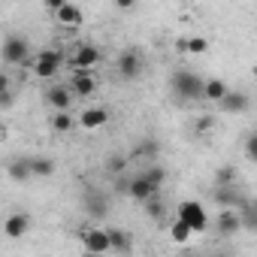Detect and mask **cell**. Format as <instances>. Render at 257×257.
I'll use <instances>...</instances> for the list:
<instances>
[{"mask_svg":"<svg viewBox=\"0 0 257 257\" xmlns=\"http://www.w3.org/2000/svg\"><path fill=\"white\" fill-rule=\"evenodd\" d=\"M109 239H112V251H118V254H131L134 251V242H131V233L127 230L109 227Z\"/></svg>","mask_w":257,"mask_h":257,"instance_id":"cell-19","label":"cell"},{"mask_svg":"<svg viewBox=\"0 0 257 257\" xmlns=\"http://www.w3.org/2000/svg\"><path fill=\"white\" fill-rule=\"evenodd\" d=\"M245 158L257 164V131H254V134H248V140H245Z\"/></svg>","mask_w":257,"mask_h":257,"instance_id":"cell-29","label":"cell"},{"mask_svg":"<svg viewBox=\"0 0 257 257\" xmlns=\"http://www.w3.org/2000/svg\"><path fill=\"white\" fill-rule=\"evenodd\" d=\"M254 76H257V67H254Z\"/></svg>","mask_w":257,"mask_h":257,"instance_id":"cell-35","label":"cell"},{"mask_svg":"<svg viewBox=\"0 0 257 257\" xmlns=\"http://www.w3.org/2000/svg\"><path fill=\"white\" fill-rule=\"evenodd\" d=\"M61 64H64V55H61L58 49H43V52L37 55V61H34V73H37L40 79H52V76L61 70Z\"/></svg>","mask_w":257,"mask_h":257,"instance_id":"cell-4","label":"cell"},{"mask_svg":"<svg viewBox=\"0 0 257 257\" xmlns=\"http://www.w3.org/2000/svg\"><path fill=\"white\" fill-rule=\"evenodd\" d=\"M218 106H221V112H227V115H239V112L248 109V97H245L242 91H227Z\"/></svg>","mask_w":257,"mask_h":257,"instance_id":"cell-14","label":"cell"},{"mask_svg":"<svg viewBox=\"0 0 257 257\" xmlns=\"http://www.w3.org/2000/svg\"><path fill=\"white\" fill-rule=\"evenodd\" d=\"M76 127V121H73V115L67 112V109H58L55 115H52V131L55 134H70Z\"/></svg>","mask_w":257,"mask_h":257,"instance_id":"cell-20","label":"cell"},{"mask_svg":"<svg viewBox=\"0 0 257 257\" xmlns=\"http://www.w3.org/2000/svg\"><path fill=\"white\" fill-rule=\"evenodd\" d=\"M215 185H236V170L233 167H221L215 173Z\"/></svg>","mask_w":257,"mask_h":257,"instance_id":"cell-27","label":"cell"},{"mask_svg":"<svg viewBox=\"0 0 257 257\" xmlns=\"http://www.w3.org/2000/svg\"><path fill=\"white\" fill-rule=\"evenodd\" d=\"M28 230H31V215H28V212H13V215L7 218V224H4L7 239H22Z\"/></svg>","mask_w":257,"mask_h":257,"instance_id":"cell-12","label":"cell"},{"mask_svg":"<svg viewBox=\"0 0 257 257\" xmlns=\"http://www.w3.org/2000/svg\"><path fill=\"white\" fill-rule=\"evenodd\" d=\"M7 176L13 179V182H28V179H34V164H31V158H16V161H10V167H7Z\"/></svg>","mask_w":257,"mask_h":257,"instance_id":"cell-15","label":"cell"},{"mask_svg":"<svg viewBox=\"0 0 257 257\" xmlns=\"http://www.w3.org/2000/svg\"><path fill=\"white\" fill-rule=\"evenodd\" d=\"M140 155H146L149 161H155V158H158V143H155V140H146V143L140 146Z\"/></svg>","mask_w":257,"mask_h":257,"instance_id":"cell-30","label":"cell"},{"mask_svg":"<svg viewBox=\"0 0 257 257\" xmlns=\"http://www.w3.org/2000/svg\"><path fill=\"white\" fill-rule=\"evenodd\" d=\"M170 236H173V242H179V245H182V242H188V239L194 236V230H191V224H185V221L176 215V221L170 224Z\"/></svg>","mask_w":257,"mask_h":257,"instance_id":"cell-23","label":"cell"},{"mask_svg":"<svg viewBox=\"0 0 257 257\" xmlns=\"http://www.w3.org/2000/svg\"><path fill=\"white\" fill-rule=\"evenodd\" d=\"M227 91H230V88H227V82H224V79H206V100L221 103V97H224Z\"/></svg>","mask_w":257,"mask_h":257,"instance_id":"cell-22","label":"cell"},{"mask_svg":"<svg viewBox=\"0 0 257 257\" xmlns=\"http://www.w3.org/2000/svg\"><path fill=\"white\" fill-rule=\"evenodd\" d=\"M245 227H242V215H239V209H221L218 212V218H215V233L218 236H236V233H242Z\"/></svg>","mask_w":257,"mask_h":257,"instance_id":"cell-8","label":"cell"},{"mask_svg":"<svg viewBox=\"0 0 257 257\" xmlns=\"http://www.w3.org/2000/svg\"><path fill=\"white\" fill-rule=\"evenodd\" d=\"M106 167H109V173H115V176H118V173H124V167H127V161H124L121 155H112Z\"/></svg>","mask_w":257,"mask_h":257,"instance_id":"cell-31","label":"cell"},{"mask_svg":"<svg viewBox=\"0 0 257 257\" xmlns=\"http://www.w3.org/2000/svg\"><path fill=\"white\" fill-rule=\"evenodd\" d=\"M209 127H212V118H200V124H197V131L203 134V131H209Z\"/></svg>","mask_w":257,"mask_h":257,"instance_id":"cell-34","label":"cell"},{"mask_svg":"<svg viewBox=\"0 0 257 257\" xmlns=\"http://www.w3.org/2000/svg\"><path fill=\"white\" fill-rule=\"evenodd\" d=\"M73 97H76V91L70 85H52V88H46V106H52L55 112L58 109H70Z\"/></svg>","mask_w":257,"mask_h":257,"instance_id":"cell-11","label":"cell"},{"mask_svg":"<svg viewBox=\"0 0 257 257\" xmlns=\"http://www.w3.org/2000/svg\"><path fill=\"white\" fill-rule=\"evenodd\" d=\"M70 88L76 91V97H91L97 88H100V79L91 73V70H73V79H70Z\"/></svg>","mask_w":257,"mask_h":257,"instance_id":"cell-10","label":"cell"},{"mask_svg":"<svg viewBox=\"0 0 257 257\" xmlns=\"http://www.w3.org/2000/svg\"><path fill=\"white\" fill-rule=\"evenodd\" d=\"M85 212L91 215V218H106V212H109V203H106V197L103 194H97V191H88L85 194Z\"/></svg>","mask_w":257,"mask_h":257,"instance_id":"cell-17","label":"cell"},{"mask_svg":"<svg viewBox=\"0 0 257 257\" xmlns=\"http://www.w3.org/2000/svg\"><path fill=\"white\" fill-rule=\"evenodd\" d=\"M115 7H118V10H134L137 0H115Z\"/></svg>","mask_w":257,"mask_h":257,"instance_id":"cell-33","label":"cell"},{"mask_svg":"<svg viewBox=\"0 0 257 257\" xmlns=\"http://www.w3.org/2000/svg\"><path fill=\"white\" fill-rule=\"evenodd\" d=\"M55 19H58V25H64V28H79V25H82V10H79L76 4H64V7L55 13Z\"/></svg>","mask_w":257,"mask_h":257,"instance_id":"cell-18","label":"cell"},{"mask_svg":"<svg viewBox=\"0 0 257 257\" xmlns=\"http://www.w3.org/2000/svg\"><path fill=\"white\" fill-rule=\"evenodd\" d=\"M146 212H149V215H152V218H164V203H161V200H158V194H155V197H149V200H146Z\"/></svg>","mask_w":257,"mask_h":257,"instance_id":"cell-28","label":"cell"},{"mask_svg":"<svg viewBox=\"0 0 257 257\" xmlns=\"http://www.w3.org/2000/svg\"><path fill=\"white\" fill-rule=\"evenodd\" d=\"M118 73H121V79H140L143 76V70H146V61H143V55L137 52V49H127V52H121L118 55Z\"/></svg>","mask_w":257,"mask_h":257,"instance_id":"cell-5","label":"cell"},{"mask_svg":"<svg viewBox=\"0 0 257 257\" xmlns=\"http://www.w3.org/2000/svg\"><path fill=\"white\" fill-rule=\"evenodd\" d=\"M82 245H85V251H91V254H106V251H112L109 230H100V227L82 230Z\"/></svg>","mask_w":257,"mask_h":257,"instance_id":"cell-6","label":"cell"},{"mask_svg":"<svg viewBox=\"0 0 257 257\" xmlns=\"http://www.w3.org/2000/svg\"><path fill=\"white\" fill-rule=\"evenodd\" d=\"M170 91L179 100H200L206 97V79H200L194 70H176L170 76Z\"/></svg>","mask_w":257,"mask_h":257,"instance_id":"cell-1","label":"cell"},{"mask_svg":"<svg viewBox=\"0 0 257 257\" xmlns=\"http://www.w3.org/2000/svg\"><path fill=\"white\" fill-rule=\"evenodd\" d=\"M127 194H131L134 200H140V203H146L149 197H155V194H158V188L146 179V173H140L137 179H131V191H127Z\"/></svg>","mask_w":257,"mask_h":257,"instance_id":"cell-16","label":"cell"},{"mask_svg":"<svg viewBox=\"0 0 257 257\" xmlns=\"http://www.w3.org/2000/svg\"><path fill=\"white\" fill-rule=\"evenodd\" d=\"M109 121V109L106 106H91L79 115V124L85 127V131H100V127Z\"/></svg>","mask_w":257,"mask_h":257,"instance_id":"cell-13","label":"cell"},{"mask_svg":"<svg viewBox=\"0 0 257 257\" xmlns=\"http://www.w3.org/2000/svg\"><path fill=\"white\" fill-rule=\"evenodd\" d=\"M4 61L7 64H25V67H34L37 55L31 58V43L25 37H7L4 43Z\"/></svg>","mask_w":257,"mask_h":257,"instance_id":"cell-3","label":"cell"},{"mask_svg":"<svg viewBox=\"0 0 257 257\" xmlns=\"http://www.w3.org/2000/svg\"><path fill=\"white\" fill-rule=\"evenodd\" d=\"M176 215H179L185 224H191L194 233H203V230L209 227V215H206L203 203H197V200H182V203L176 206Z\"/></svg>","mask_w":257,"mask_h":257,"instance_id":"cell-2","label":"cell"},{"mask_svg":"<svg viewBox=\"0 0 257 257\" xmlns=\"http://www.w3.org/2000/svg\"><path fill=\"white\" fill-rule=\"evenodd\" d=\"M100 49L97 46H79L73 55H70V67L73 70H94L97 64H100Z\"/></svg>","mask_w":257,"mask_h":257,"instance_id":"cell-9","label":"cell"},{"mask_svg":"<svg viewBox=\"0 0 257 257\" xmlns=\"http://www.w3.org/2000/svg\"><path fill=\"white\" fill-rule=\"evenodd\" d=\"M239 215H242V227L251 230V233H257V200H245V206L239 209Z\"/></svg>","mask_w":257,"mask_h":257,"instance_id":"cell-21","label":"cell"},{"mask_svg":"<svg viewBox=\"0 0 257 257\" xmlns=\"http://www.w3.org/2000/svg\"><path fill=\"white\" fill-rule=\"evenodd\" d=\"M31 164H34V176H40V179H49L55 173V161L52 158H31Z\"/></svg>","mask_w":257,"mask_h":257,"instance_id":"cell-25","label":"cell"},{"mask_svg":"<svg viewBox=\"0 0 257 257\" xmlns=\"http://www.w3.org/2000/svg\"><path fill=\"white\" fill-rule=\"evenodd\" d=\"M212 197H215V203H218L221 209H242V206H245V200H248L236 185H215Z\"/></svg>","mask_w":257,"mask_h":257,"instance_id":"cell-7","label":"cell"},{"mask_svg":"<svg viewBox=\"0 0 257 257\" xmlns=\"http://www.w3.org/2000/svg\"><path fill=\"white\" fill-rule=\"evenodd\" d=\"M64 4H70V0H46V10H52V13H58Z\"/></svg>","mask_w":257,"mask_h":257,"instance_id":"cell-32","label":"cell"},{"mask_svg":"<svg viewBox=\"0 0 257 257\" xmlns=\"http://www.w3.org/2000/svg\"><path fill=\"white\" fill-rule=\"evenodd\" d=\"M179 49H185L188 55H203V52L209 49V40H203V37H188V40L179 43Z\"/></svg>","mask_w":257,"mask_h":257,"instance_id":"cell-24","label":"cell"},{"mask_svg":"<svg viewBox=\"0 0 257 257\" xmlns=\"http://www.w3.org/2000/svg\"><path fill=\"white\" fill-rule=\"evenodd\" d=\"M143 173H146V179H149V182H152L158 191H161V185L167 182V170H164V167H158V164H149Z\"/></svg>","mask_w":257,"mask_h":257,"instance_id":"cell-26","label":"cell"}]
</instances>
